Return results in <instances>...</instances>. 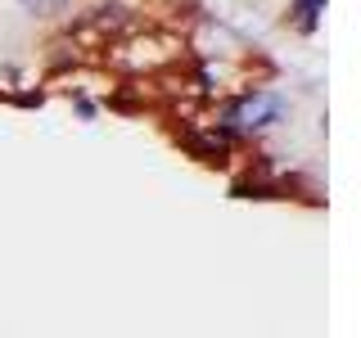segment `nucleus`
Returning <instances> with one entry per match:
<instances>
[{
    "mask_svg": "<svg viewBox=\"0 0 361 338\" xmlns=\"http://www.w3.org/2000/svg\"><path fill=\"white\" fill-rule=\"evenodd\" d=\"M9 99H14V104H23V108H41V90H18V95H9Z\"/></svg>",
    "mask_w": 361,
    "mask_h": 338,
    "instance_id": "2",
    "label": "nucleus"
},
{
    "mask_svg": "<svg viewBox=\"0 0 361 338\" xmlns=\"http://www.w3.org/2000/svg\"><path fill=\"white\" fill-rule=\"evenodd\" d=\"M321 9H325V0H293L298 27H302V32H316V23H321Z\"/></svg>",
    "mask_w": 361,
    "mask_h": 338,
    "instance_id": "1",
    "label": "nucleus"
}]
</instances>
